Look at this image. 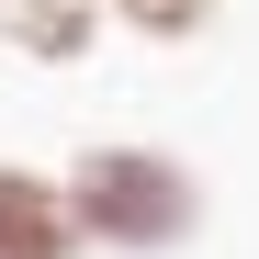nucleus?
<instances>
[{"label": "nucleus", "mask_w": 259, "mask_h": 259, "mask_svg": "<svg viewBox=\"0 0 259 259\" xmlns=\"http://www.w3.org/2000/svg\"><path fill=\"white\" fill-rule=\"evenodd\" d=\"M102 12L124 34H147V46H192V34H214V0H102Z\"/></svg>", "instance_id": "obj_4"}, {"label": "nucleus", "mask_w": 259, "mask_h": 259, "mask_svg": "<svg viewBox=\"0 0 259 259\" xmlns=\"http://www.w3.org/2000/svg\"><path fill=\"white\" fill-rule=\"evenodd\" d=\"M57 181H68V214H79V248L169 259V248H192V237H203V169H192V158H169V147L113 136V147H79Z\"/></svg>", "instance_id": "obj_1"}, {"label": "nucleus", "mask_w": 259, "mask_h": 259, "mask_svg": "<svg viewBox=\"0 0 259 259\" xmlns=\"http://www.w3.org/2000/svg\"><path fill=\"white\" fill-rule=\"evenodd\" d=\"M0 259H79L68 181L34 169V158H0Z\"/></svg>", "instance_id": "obj_2"}, {"label": "nucleus", "mask_w": 259, "mask_h": 259, "mask_svg": "<svg viewBox=\"0 0 259 259\" xmlns=\"http://www.w3.org/2000/svg\"><path fill=\"white\" fill-rule=\"evenodd\" d=\"M102 34H113L102 0H0V46L34 57V68H79Z\"/></svg>", "instance_id": "obj_3"}]
</instances>
